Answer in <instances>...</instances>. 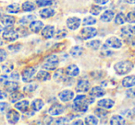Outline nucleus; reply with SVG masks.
<instances>
[{
  "mask_svg": "<svg viewBox=\"0 0 135 125\" xmlns=\"http://www.w3.org/2000/svg\"><path fill=\"white\" fill-rule=\"evenodd\" d=\"M7 93L5 91H2V90H0V100L1 99H5L7 97Z\"/></svg>",
  "mask_w": 135,
  "mask_h": 125,
  "instance_id": "nucleus-53",
  "label": "nucleus"
},
{
  "mask_svg": "<svg viewBox=\"0 0 135 125\" xmlns=\"http://www.w3.org/2000/svg\"><path fill=\"white\" fill-rule=\"evenodd\" d=\"M96 22V19L93 17H86L83 21V26H87V25H94Z\"/></svg>",
  "mask_w": 135,
  "mask_h": 125,
  "instance_id": "nucleus-39",
  "label": "nucleus"
},
{
  "mask_svg": "<svg viewBox=\"0 0 135 125\" xmlns=\"http://www.w3.org/2000/svg\"><path fill=\"white\" fill-rule=\"evenodd\" d=\"M105 94V91L101 88V86H94V88H93L90 91V96L95 97H103Z\"/></svg>",
  "mask_w": 135,
  "mask_h": 125,
  "instance_id": "nucleus-17",
  "label": "nucleus"
},
{
  "mask_svg": "<svg viewBox=\"0 0 135 125\" xmlns=\"http://www.w3.org/2000/svg\"><path fill=\"white\" fill-rule=\"evenodd\" d=\"M100 45H101V41H100L99 40L92 41H90V42L87 43V46H88L89 48L93 49V50H97V49H99Z\"/></svg>",
  "mask_w": 135,
  "mask_h": 125,
  "instance_id": "nucleus-35",
  "label": "nucleus"
},
{
  "mask_svg": "<svg viewBox=\"0 0 135 125\" xmlns=\"http://www.w3.org/2000/svg\"><path fill=\"white\" fill-rule=\"evenodd\" d=\"M35 73H36V69L34 67L26 68V69L22 72V80H23V82H25V83L31 82V80L32 79V77H33Z\"/></svg>",
  "mask_w": 135,
  "mask_h": 125,
  "instance_id": "nucleus-7",
  "label": "nucleus"
},
{
  "mask_svg": "<svg viewBox=\"0 0 135 125\" xmlns=\"http://www.w3.org/2000/svg\"><path fill=\"white\" fill-rule=\"evenodd\" d=\"M7 58V52L3 49H0V63L1 62H4L5 59Z\"/></svg>",
  "mask_w": 135,
  "mask_h": 125,
  "instance_id": "nucleus-49",
  "label": "nucleus"
},
{
  "mask_svg": "<svg viewBox=\"0 0 135 125\" xmlns=\"http://www.w3.org/2000/svg\"><path fill=\"white\" fill-rule=\"evenodd\" d=\"M20 10V6L18 4H11L7 8V11L9 13H18Z\"/></svg>",
  "mask_w": 135,
  "mask_h": 125,
  "instance_id": "nucleus-36",
  "label": "nucleus"
},
{
  "mask_svg": "<svg viewBox=\"0 0 135 125\" xmlns=\"http://www.w3.org/2000/svg\"><path fill=\"white\" fill-rule=\"evenodd\" d=\"M23 99V94L17 91V90L12 92L11 95H10V101H11L12 103H16L18 100H20V99Z\"/></svg>",
  "mask_w": 135,
  "mask_h": 125,
  "instance_id": "nucleus-29",
  "label": "nucleus"
},
{
  "mask_svg": "<svg viewBox=\"0 0 135 125\" xmlns=\"http://www.w3.org/2000/svg\"><path fill=\"white\" fill-rule=\"evenodd\" d=\"M59 99L63 102H68V101L71 100L74 97V92L71 90H63L58 94Z\"/></svg>",
  "mask_w": 135,
  "mask_h": 125,
  "instance_id": "nucleus-9",
  "label": "nucleus"
},
{
  "mask_svg": "<svg viewBox=\"0 0 135 125\" xmlns=\"http://www.w3.org/2000/svg\"><path fill=\"white\" fill-rule=\"evenodd\" d=\"M8 108H9V106H8V103H6V102H1V103H0V112L6 111V110H8Z\"/></svg>",
  "mask_w": 135,
  "mask_h": 125,
  "instance_id": "nucleus-48",
  "label": "nucleus"
},
{
  "mask_svg": "<svg viewBox=\"0 0 135 125\" xmlns=\"http://www.w3.org/2000/svg\"><path fill=\"white\" fill-rule=\"evenodd\" d=\"M55 35V29L53 26H45L42 30V36L45 39H51Z\"/></svg>",
  "mask_w": 135,
  "mask_h": 125,
  "instance_id": "nucleus-14",
  "label": "nucleus"
},
{
  "mask_svg": "<svg viewBox=\"0 0 135 125\" xmlns=\"http://www.w3.org/2000/svg\"><path fill=\"white\" fill-rule=\"evenodd\" d=\"M22 9L24 10V11L30 12V11H32V10L35 9V6H34L33 3L27 1V2L23 3V5H22Z\"/></svg>",
  "mask_w": 135,
  "mask_h": 125,
  "instance_id": "nucleus-32",
  "label": "nucleus"
},
{
  "mask_svg": "<svg viewBox=\"0 0 135 125\" xmlns=\"http://www.w3.org/2000/svg\"><path fill=\"white\" fill-rule=\"evenodd\" d=\"M21 44H17V45H10V46H8V50L11 51V52H16V51L20 50V48H21Z\"/></svg>",
  "mask_w": 135,
  "mask_h": 125,
  "instance_id": "nucleus-50",
  "label": "nucleus"
},
{
  "mask_svg": "<svg viewBox=\"0 0 135 125\" xmlns=\"http://www.w3.org/2000/svg\"><path fill=\"white\" fill-rule=\"evenodd\" d=\"M83 49L81 48V47L74 46V47H72V48L70 49V55H71L72 57L77 58V57H80V56L83 54Z\"/></svg>",
  "mask_w": 135,
  "mask_h": 125,
  "instance_id": "nucleus-25",
  "label": "nucleus"
},
{
  "mask_svg": "<svg viewBox=\"0 0 135 125\" xmlns=\"http://www.w3.org/2000/svg\"><path fill=\"white\" fill-rule=\"evenodd\" d=\"M94 113L99 118H104L107 115V111H105L104 108H96V110H94Z\"/></svg>",
  "mask_w": 135,
  "mask_h": 125,
  "instance_id": "nucleus-42",
  "label": "nucleus"
},
{
  "mask_svg": "<svg viewBox=\"0 0 135 125\" xmlns=\"http://www.w3.org/2000/svg\"><path fill=\"white\" fill-rule=\"evenodd\" d=\"M43 107H44V101L42 99H35L31 104V108L34 111H39Z\"/></svg>",
  "mask_w": 135,
  "mask_h": 125,
  "instance_id": "nucleus-27",
  "label": "nucleus"
},
{
  "mask_svg": "<svg viewBox=\"0 0 135 125\" xmlns=\"http://www.w3.org/2000/svg\"><path fill=\"white\" fill-rule=\"evenodd\" d=\"M121 35L126 38V41L135 40V26H127L121 29Z\"/></svg>",
  "mask_w": 135,
  "mask_h": 125,
  "instance_id": "nucleus-4",
  "label": "nucleus"
},
{
  "mask_svg": "<svg viewBox=\"0 0 135 125\" xmlns=\"http://www.w3.org/2000/svg\"><path fill=\"white\" fill-rule=\"evenodd\" d=\"M97 34V30L92 27H88V28H83L81 31V35L83 40H89L91 38H94Z\"/></svg>",
  "mask_w": 135,
  "mask_h": 125,
  "instance_id": "nucleus-6",
  "label": "nucleus"
},
{
  "mask_svg": "<svg viewBox=\"0 0 135 125\" xmlns=\"http://www.w3.org/2000/svg\"><path fill=\"white\" fill-rule=\"evenodd\" d=\"M89 88H90V84L87 80H80L76 86L77 92H83V93L89 91Z\"/></svg>",
  "mask_w": 135,
  "mask_h": 125,
  "instance_id": "nucleus-13",
  "label": "nucleus"
},
{
  "mask_svg": "<svg viewBox=\"0 0 135 125\" xmlns=\"http://www.w3.org/2000/svg\"><path fill=\"white\" fill-rule=\"evenodd\" d=\"M133 68V64L129 61H122L119 63H117L114 66V69L118 75H127L128 73L131 71Z\"/></svg>",
  "mask_w": 135,
  "mask_h": 125,
  "instance_id": "nucleus-2",
  "label": "nucleus"
},
{
  "mask_svg": "<svg viewBox=\"0 0 135 125\" xmlns=\"http://www.w3.org/2000/svg\"><path fill=\"white\" fill-rule=\"evenodd\" d=\"M54 79L56 82H62L65 79V75H64V70L63 69H58L56 71L54 75Z\"/></svg>",
  "mask_w": 135,
  "mask_h": 125,
  "instance_id": "nucleus-31",
  "label": "nucleus"
},
{
  "mask_svg": "<svg viewBox=\"0 0 135 125\" xmlns=\"http://www.w3.org/2000/svg\"><path fill=\"white\" fill-rule=\"evenodd\" d=\"M37 88H38V86L36 84H29V85H27L26 86L23 88V90H24L25 92H27V93H31V92L35 91V89Z\"/></svg>",
  "mask_w": 135,
  "mask_h": 125,
  "instance_id": "nucleus-38",
  "label": "nucleus"
},
{
  "mask_svg": "<svg viewBox=\"0 0 135 125\" xmlns=\"http://www.w3.org/2000/svg\"><path fill=\"white\" fill-rule=\"evenodd\" d=\"M73 124H81V125H83V121H81V119H79V121H74Z\"/></svg>",
  "mask_w": 135,
  "mask_h": 125,
  "instance_id": "nucleus-55",
  "label": "nucleus"
},
{
  "mask_svg": "<svg viewBox=\"0 0 135 125\" xmlns=\"http://www.w3.org/2000/svg\"><path fill=\"white\" fill-rule=\"evenodd\" d=\"M84 121H85V124H87V125H95L98 123V119L93 115H90V116H88V117H86Z\"/></svg>",
  "mask_w": 135,
  "mask_h": 125,
  "instance_id": "nucleus-34",
  "label": "nucleus"
},
{
  "mask_svg": "<svg viewBox=\"0 0 135 125\" xmlns=\"http://www.w3.org/2000/svg\"><path fill=\"white\" fill-rule=\"evenodd\" d=\"M18 33H19V36H27L28 35V31H27V30L25 29V27H21V28H19L17 30Z\"/></svg>",
  "mask_w": 135,
  "mask_h": 125,
  "instance_id": "nucleus-46",
  "label": "nucleus"
},
{
  "mask_svg": "<svg viewBox=\"0 0 135 125\" xmlns=\"http://www.w3.org/2000/svg\"><path fill=\"white\" fill-rule=\"evenodd\" d=\"M94 102V99L91 97V99H87L86 96L84 95H79L74 99V106L75 110L81 112H85L88 110V104L89 103Z\"/></svg>",
  "mask_w": 135,
  "mask_h": 125,
  "instance_id": "nucleus-1",
  "label": "nucleus"
},
{
  "mask_svg": "<svg viewBox=\"0 0 135 125\" xmlns=\"http://www.w3.org/2000/svg\"><path fill=\"white\" fill-rule=\"evenodd\" d=\"M98 106H100L101 108H111L115 104V101L112 100L110 99H102V100L98 101Z\"/></svg>",
  "mask_w": 135,
  "mask_h": 125,
  "instance_id": "nucleus-18",
  "label": "nucleus"
},
{
  "mask_svg": "<svg viewBox=\"0 0 135 125\" xmlns=\"http://www.w3.org/2000/svg\"><path fill=\"white\" fill-rule=\"evenodd\" d=\"M8 80V77L7 75H1L0 77V83H2V84H5Z\"/></svg>",
  "mask_w": 135,
  "mask_h": 125,
  "instance_id": "nucleus-52",
  "label": "nucleus"
},
{
  "mask_svg": "<svg viewBox=\"0 0 135 125\" xmlns=\"http://www.w3.org/2000/svg\"><path fill=\"white\" fill-rule=\"evenodd\" d=\"M15 108L22 112H26L29 108V101L22 100V101H21V102H17L15 104Z\"/></svg>",
  "mask_w": 135,
  "mask_h": 125,
  "instance_id": "nucleus-26",
  "label": "nucleus"
},
{
  "mask_svg": "<svg viewBox=\"0 0 135 125\" xmlns=\"http://www.w3.org/2000/svg\"><path fill=\"white\" fill-rule=\"evenodd\" d=\"M1 21H2L3 25H5V27L8 28V27L13 26L14 23H15V19L12 16H4L2 18V19H1Z\"/></svg>",
  "mask_w": 135,
  "mask_h": 125,
  "instance_id": "nucleus-22",
  "label": "nucleus"
},
{
  "mask_svg": "<svg viewBox=\"0 0 135 125\" xmlns=\"http://www.w3.org/2000/svg\"><path fill=\"white\" fill-rule=\"evenodd\" d=\"M36 79L41 81V82L47 81L50 79V75H49V73H47V72H45V71H40V72H38L37 75H36Z\"/></svg>",
  "mask_w": 135,
  "mask_h": 125,
  "instance_id": "nucleus-28",
  "label": "nucleus"
},
{
  "mask_svg": "<svg viewBox=\"0 0 135 125\" xmlns=\"http://www.w3.org/2000/svg\"><path fill=\"white\" fill-rule=\"evenodd\" d=\"M126 20L129 23H135V10L128 13V15L126 16Z\"/></svg>",
  "mask_w": 135,
  "mask_h": 125,
  "instance_id": "nucleus-43",
  "label": "nucleus"
},
{
  "mask_svg": "<svg viewBox=\"0 0 135 125\" xmlns=\"http://www.w3.org/2000/svg\"><path fill=\"white\" fill-rule=\"evenodd\" d=\"M126 121L124 119L123 117L119 115H114L112 116L110 119V124H113V125H123L125 124Z\"/></svg>",
  "mask_w": 135,
  "mask_h": 125,
  "instance_id": "nucleus-23",
  "label": "nucleus"
},
{
  "mask_svg": "<svg viewBox=\"0 0 135 125\" xmlns=\"http://www.w3.org/2000/svg\"><path fill=\"white\" fill-rule=\"evenodd\" d=\"M67 30H59L57 31V33H56V38L57 40H59V39H62V38H64L66 35H67Z\"/></svg>",
  "mask_w": 135,
  "mask_h": 125,
  "instance_id": "nucleus-44",
  "label": "nucleus"
},
{
  "mask_svg": "<svg viewBox=\"0 0 135 125\" xmlns=\"http://www.w3.org/2000/svg\"><path fill=\"white\" fill-rule=\"evenodd\" d=\"M81 22V20L79 18H70V19H68V20H67V26L70 30H75L80 27Z\"/></svg>",
  "mask_w": 135,
  "mask_h": 125,
  "instance_id": "nucleus-11",
  "label": "nucleus"
},
{
  "mask_svg": "<svg viewBox=\"0 0 135 125\" xmlns=\"http://www.w3.org/2000/svg\"><path fill=\"white\" fill-rule=\"evenodd\" d=\"M126 1L129 4H135V0H126Z\"/></svg>",
  "mask_w": 135,
  "mask_h": 125,
  "instance_id": "nucleus-56",
  "label": "nucleus"
},
{
  "mask_svg": "<svg viewBox=\"0 0 135 125\" xmlns=\"http://www.w3.org/2000/svg\"><path fill=\"white\" fill-rule=\"evenodd\" d=\"M55 15V10L52 8H44L40 11V16L43 19H48Z\"/></svg>",
  "mask_w": 135,
  "mask_h": 125,
  "instance_id": "nucleus-24",
  "label": "nucleus"
},
{
  "mask_svg": "<svg viewBox=\"0 0 135 125\" xmlns=\"http://www.w3.org/2000/svg\"><path fill=\"white\" fill-rule=\"evenodd\" d=\"M58 66V57L56 55H50L47 56L46 59H45V63L42 66L43 69L46 70H55Z\"/></svg>",
  "mask_w": 135,
  "mask_h": 125,
  "instance_id": "nucleus-3",
  "label": "nucleus"
},
{
  "mask_svg": "<svg viewBox=\"0 0 135 125\" xmlns=\"http://www.w3.org/2000/svg\"><path fill=\"white\" fill-rule=\"evenodd\" d=\"M3 44V41H2V40H1V38H0V46Z\"/></svg>",
  "mask_w": 135,
  "mask_h": 125,
  "instance_id": "nucleus-57",
  "label": "nucleus"
},
{
  "mask_svg": "<svg viewBox=\"0 0 135 125\" xmlns=\"http://www.w3.org/2000/svg\"><path fill=\"white\" fill-rule=\"evenodd\" d=\"M64 110H65V108H64L63 105L61 104H54L50 107L49 108L48 112L50 113V115H53V116H57L59 114L63 113Z\"/></svg>",
  "mask_w": 135,
  "mask_h": 125,
  "instance_id": "nucleus-12",
  "label": "nucleus"
},
{
  "mask_svg": "<svg viewBox=\"0 0 135 125\" xmlns=\"http://www.w3.org/2000/svg\"><path fill=\"white\" fill-rule=\"evenodd\" d=\"M43 27H44L43 22L39 20H33L30 23V30L32 32H34V33H38L43 29Z\"/></svg>",
  "mask_w": 135,
  "mask_h": 125,
  "instance_id": "nucleus-16",
  "label": "nucleus"
},
{
  "mask_svg": "<svg viewBox=\"0 0 135 125\" xmlns=\"http://www.w3.org/2000/svg\"><path fill=\"white\" fill-rule=\"evenodd\" d=\"M126 95H127V97H129V99H133V97H135V88H131V89L127 90Z\"/></svg>",
  "mask_w": 135,
  "mask_h": 125,
  "instance_id": "nucleus-47",
  "label": "nucleus"
},
{
  "mask_svg": "<svg viewBox=\"0 0 135 125\" xmlns=\"http://www.w3.org/2000/svg\"><path fill=\"white\" fill-rule=\"evenodd\" d=\"M125 21H126V16L124 15L123 13H118V15L116 16V18H115V22L118 25L124 24Z\"/></svg>",
  "mask_w": 135,
  "mask_h": 125,
  "instance_id": "nucleus-33",
  "label": "nucleus"
},
{
  "mask_svg": "<svg viewBox=\"0 0 135 125\" xmlns=\"http://www.w3.org/2000/svg\"><path fill=\"white\" fill-rule=\"evenodd\" d=\"M4 85H5L6 90L8 92H9V93H12V92L16 91V90L19 88V84L16 82H9V81L8 80Z\"/></svg>",
  "mask_w": 135,
  "mask_h": 125,
  "instance_id": "nucleus-21",
  "label": "nucleus"
},
{
  "mask_svg": "<svg viewBox=\"0 0 135 125\" xmlns=\"http://www.w3.org/2000/svg\"><path fill=\"white\" fill-rule=\"evenodd\" d=\"M79 73H80L79 67H78L77 66H75V64H70V66H68L67 69H66V74H67V75H69V77H77V75H79Z\"/></svg>",
  "mask_w": 135,
  "mask_h": 125,
  "instance_id": "nucleus-15",
  "label": "nucleus"
},
{
  "mask_svg": "<svg viewBox=\"0 0 135 125\" xmlns=\"http://www.w3.org/2000/svg\"><path fill=\"white\" fill-rule=\"evenodd\" d=\"M69 122V118H59V119H56L55 124H67Z\"/></svg>",
  "mask_w": 135,
  "mask_h": 125,
  "instance_id": "nucleus-45",
  "label": "nucleus"
},
{
  "mask_svg": "<svg viewBox=\"0 0 135 125\" xmlns=\"http://www.w3.org/2000/svg\"><path fill=\"white\" fill-rule=\"evenodd\" d=\"M53 2L51 0H37L36 1V5L38 7H47L52 5Z\"/></svg>",
  "mask_w": 135,
  "mask_h": 125,
  "instance_id": "nucleus-41",
  "label": "nucleus"
},
{
  "mask_svg": "<svg viewBox=\"0 0 135 125\" xmlns=\"http://www.w3.org/2000/svg\"><path fill=\"white\" fill-rule=\"evenodd\" d=\"M122 45V42L117 37H111L109 39L105 41V46L107 47H110V48H120Z\"/></svg>",
  "mask_w": 135,
  "mask_h": 125,
  "instance_id": "nucleus-10",
  "label": "nucleus"
},
{
  "mask_svg": "<svg viewBox=\"0 0 135 125\" xmlns=\"http://www.w3.org/2000/svg\"><path fill=\"white\" fill-rule=\"evenodd\" d=\"M2 30H3V28H2V26H1V25H0V32L2 31Z\"/></svg>",
  "mask_w": 135,
  "mask_h": 125,
  "instance_id": "nucleus-58",
  "label": "nucleus"
},
{
  "mask_svg": "<svg viewBox=\"0 0 135 125\" xmlns=\"http://www.w3.org/2000/svg\"><path fill=\"white\" fill-rule=\"evenodd\" d=\"M122 86L124 88H131V86H135V77L134 75H131V77H127L122 80Z\"/></svg>",
  "mask_w": 135,
  "mask_h": 125,
  "instance_id": "nucleus-19",
  "label": "nucleus"
},
{
  "mask_svg": "<svg viewBox=\"0 0 135 125\" xmlns=\"http://www.w3.org/2000/svg\"><path fill=\"white\" fill-rule=\"evenodd\" d=\"M34 19H35V17L32 15L25 16V17L21 18V19H20V24H21V26H24V25H27L32 22V21H33Z\"/></svg>",
  "mask_w": 135,
  "mask_h": 125,
  "instance_id": "nucleus-30",
  "label": "nucleus"
},
{
  "mask_svg": "<svg viewBox=\"0 0 135 125\" xmlns=\"http://www.w3.org/2000/svg\"><path fill=\"white\" fill-rule=\"evenodd\" d=\"M10 78L12 79V80H19L20 78V75L18 72H14V73H12L11 75H10Z\"/></svg>",
  "mask_w": 135,
  "mask_h": 125,
  "instance_id": "nucleus-51",
  "label": "nucleus"
},
{
  "mask_svg": "<svg viewBox=\"0 0 135 125\" xmlns=\"http://www.w3.org/2000/svg\"><path fill=\"white\" fill-rule=\"evenodd\" d=\"M3 39L6 40L8 41H14L19 38V33L18 31L14 30L13 29L11 28H6L5 31L3 32Z\"/></svg>",
  "mask_w": 135,
  "mask_h": 125,
  "instance_id": "nucleus-5",
  "label": "nucleus"
},
{
  "mask_svg": "<svg viewBox=\"0 0 135 125\" xmlns=\"http://www.w3.org/2000/svg\"><path fill=\"white\" fill-rule=\"evenodd\" d=\"M115 14L112 10H107V11L104 12V14L101 16L100 19H101L103 22H110L111 20L113 19L114 18Z\"/></svg>",
  "mask_w": 135,
  "mask_h": 125,
  "instance_id": "nucleus-20",
  "label": "nucleus"
},
{
  "mask_svg": "<svg viewBox=\"0 0 135 125\" xmlns=\"http://www.w3.org/2000/svg\"><path fill=\"white\" fill-rule=\"evenodd\" d=\"M13 67H14V66H13V64H12V63H7V64H3L2 70H3V72H4V73L8 74V73H10V72L12 71Z\"/></svg>",
  "mask_w": 135,
  "mask_h": 125,
  "instance_id": "nucleus-37",
  "label": "nucleus"
},
{
  "mask_svg": "<svg viewBox=\"0 0 135 125\" xmlns=\"http://www.w3.org/2000/svg\"><path fill=\"white\" fill-rule=\"evenodd\" d=\"M103 10V8H101V7L97 6V5H94V6H92V8H91L90 9V12L93 14V15H99L100 12Z\"/></svg>",
  "mask_w": 135,
  "mask_h": 125,
  "instance_id": "nucleus-40",
  "label": "nucleus"
},
{
  "mask_svg": "<svg viewBox=\"0 0 135 125\" xmlns=\"http://www.w3.org/2000/svg\"><path fill=\"white\" fill-rule=\"evenodd\" d=\"M94 1L99 5H105L108 2V0H94Z\"/></svg>",
  "mask_w": 135,
  "mask_h": 125,
  "instance_id": "nucleus-54",
  "label": "nucleus"
},
{
  "mask_svg": "<svg viewBox=\"0 0 135 125\" xmlns=\"http://www.w3.org/2000/svg\"><path fill=\"white\" fill-rule=\"evenodd\" d=\"M7 119L11 124H15L20 119V113L15 110H10L7 113Z\"/></svg>",
  "mask_w": 135,
  "mask_h": 125,
  "instance_id": "nucleus-8",
  "label": "nucleus"
}]
</instances>
